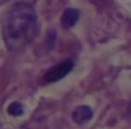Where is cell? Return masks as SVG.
<instances>
[{"label":"cell","instance_id":"obj_3","mask_svg":"<svg viewBox=\"0 0 131 129\" xmlns=\"http://www.w3.org/2000/svg\"><path fill=\"white\" fill-rule=\"evenodd\" d=\"M72 120L76 124H83L91 120L93 117L92 109L87 105H80L72 112Z\"/></svg>","mask_w":131,"mask_h":129},{"label":"cell","instance_id":"obj_1","mask_svg":"<svg viewBox=\"0 0 131 129\" xmlns=\"http://www.w3.org/2000/svg\"><path fill=\"white\" fill-rule=\"evenodd\" d=\"M37 18L33 8L25 3L15 4L5 20V42L11 50L24 49L33 39Z\"/></svg>","mask_w":131,"mask_h":129},{"label":"cell","instance_id":"obj_2","mask_svg":"<svg viewBox=\"0 0 131 129\" xmlns=\"http://www.w3.org/2000/svg\"><path fill=\"white\" fill-rule=\"evenodd\" d=\"M73 66L74 64L70 60L61 61L59 64L51 67L46 72V74L44 75V80L50 83L60 81L62 78H64L69 72H72Z\"/></svg>","mask_w":131,"mask_h":129},{"label":"cell","instance_id":"obj_4","mask_svg":"<svg viewBox=\"0 0 131 129\" xmlns=\"http://www.w3.org/2000/svg\"><path fill=\"white\" fill-rule=\"evenodd\" d=\"M79 19V11L75 8H67L61 17V25L65 29L74 27Z\"/></svg>","mask_w":131,"mask_h":129},{"label":"cell","instance_id":"obj_5","mask_svg":"<svg viewBox=\"0 0 131 129\" xmlns=\"http://www.w3.org/2000/svg\"><path fill=\"white\" fill-rule=\"evenodd\" d=\"M7 113L12 116H19L22 115L24 113V108L23 105L18 102H14L11 103L7 107Z\"/></svg>","mask_w":131,"mask_h":129}]
</instances>
